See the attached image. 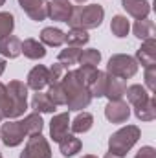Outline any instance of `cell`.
<instances>
[{
    "label": "cell",
    "mask_w": 156,
    "mask_h": 158,
    "mask_svg": "<svg viewBox=\"0 0 156 158\" xmlns=\"http://www.w3.org/2000/svg\"><path fill=\"white\" fill-rule=\"evenodd\" d=\"M20 158H51V149L48 140L40 134H33L28 138L24 151L20 153Z\"/></svg>",
    "instance_id": "cell-7"
},
{
    "label": "cell",
    "mask_w": 156,
    "mask_h": 158,
    "mask_svg": "<svg viewBox=\"0 0 156 158\" xmlns=\"http://www.w3.org/2000/svg\"><path fill=\"white\" fill-rule=\"evenodd\" d=\"M48 96L50 99L55 103V105H66V96H64V90H63V85L61 83H55V85H48Z\"/></svg>",
    "instance_id": "cell-33"
},
{
    "label": "cell",
    "mask_w": 156,
    "mask_h": 158,
    "mask_svg": "<svg viewBox=\"0 0 156 158\" xmlns=\"http://www.w3.org/2000/svg\"><path fill=\"white\" fill-rule=\"evenodd\" d=\"M18 121H20V125H22L28 138L33 136V134H40L42 129H44V121H42V116L39 112H31V114L24 116V119H18Z\"/></svg>",
    "instance_id": "cell-20"
},
{
    "label": "cell",
    "mask_w": 156,
    "mask_h": 158,
    "mask_svg": "<svg viewBox=\"0 0 156 158\" xmlns=\"http://www.w3.org/2000/svg\"><path fill=\"white\" fill-rule=\"evenodd\" d=\"M9 110H11V103H9V96H7V88L4 83H0V114L2 118H9Z\"/></svg>",
    "instance_id": "cell-35"
},
{
    "label": "cell",
    "mask_w": 156,
    "mask_h": 158,
    "mask_svg": "<svg viewBox=\"0 0 156 158\" xmlns=\"http://www.w3.org/2000/svg\"><path fill=\"white\" fill-rule=\"evenodd\" d=\"M92 125H94V116L90 112H79L74 121H70V131L74 134H84L92 129Z\"/></svg>",
    "instance_id": "cell-23"
},
{
    "label": "cell",
    "mask_w": 156,
    "mask_h": 158,
    "mask_svg": "<svg viewBox=\"0 0 156 158\" xmlns=\"http://www.w3.org/2000/svg\"><path fill=\"white\" fill-rule=\"evenodd\" d=\"M134 158H156V149L151 147V145H145V147H142V149L136 153Z\"/></svg>",
    "instance_id": "cell-37"
},
{
    "label": "cell",
    "mask_w": 156,
    "mask_h": 158,
    "mask_svg": "<svg viewBox=\"0 0 156 158\" xmlns=\"http://www.w3.org/2000/svg\"><path fill=\"white\" fill-rule=\"evenodd\" d=\"M15 30V17L9 11H0V39L11 35Z\"/></svg>",
    "instance_id": "cell-31"
},
{
    "label": "cell",
    "mask_w": 156,
    "mask_h": 158,
    "mask_svg": "<svg viewBox=\"0 0 156 158\" xmlns=\"http://www.w3.org/2000/svg\"><path fill=\"white\" fill-rule=\"evenodd\" d=\"M83 158H97V156H94V155H84Z\"/></svg>",
    "instance_id": "cell-41"
},
{
    "label": "cell",
    "mask_w": 156,
    "mask_h": 158,
    "mask_svg": "<svg viewBox=\"0 0 156 158\" xmlns=\"http://www.w3.org/2000/svg\"><path fill=\"white\" fill-rule=\"evenodd\" d=\"M2 119H4V118H2V114H0V123H2Z\"/></svg>",
    "instance_id": "cell-43"
},
{
    "label": "cell",
    "mask_w": 156,
    "mask_h": 158,
    "mask_svg": "<svg viewBox=\"0 0 156 158\" xmlns=\"http://www.w3.org/2000/svg\"><path fill=\"white\" fill-rule=\"evenodd\" d=\"M134 59H136V63L142 64L143 68L156 64V39L154 37H151V39H147V40L142 42V46L138 48Z\"/></svg>",
    "instance_id": "cell-12"
},
{
    "label": "cell",
    "mask_w": 156,
    "mask_h": 158,
    "mask_svg": "<svg viewBox=\"0 0 156 158\" xmlns=\"http://www.w3.org/2000/svg\"><path fill=\"white\" fill-rule=\"evenodd\" d=\"M143 86L149 90V94L156 92V64L145 68V85Z\"/></svg>",
    "instance_id": "cell-36"
},
{
    "label": "cell",
    "mask_w": 156,
    "mask_h": 158,
    "mask_svg": "<svg viewBox=\"0 0 156 158\" xmlns=\"http://www.w3.org/2000/svg\"><path fill=\"white\" fill-rule=\"evenodd\" d=\"M107 79H109V74H107V72H101V70L97 72V76H96V79H94V83L88 86L92 98H103V96H105Z\"/></svg>",
    "instance_id": "cell-30"
},
{
    "label": "cell",
    "mask_w": 156,
    "mask_h": 158,
    "mask_svg": "<svg viewBox=\"0 0 156 158\" xmlns=\"http://www.w3.org/2000/svg\"><path fill=\"white\" fill-rule=\"evenodd\" d=\"M105 118L110 123H125L130 118V105L123 99L109 101L107 107H105Z\"/></svg>",
    "instance_id": "cell-8"
},
{
    "label": "cell",
    "mask_w": 156,
    "mask_h": 158,
    "mask_svg": "<svg viewBox=\"0 0 156 158\" xmlns=\"http://www.w3.org/2000/svg\"><path fill=\"white\" fill-rule=\"evenodd\" d=\"M81 147H83V143H81V140L76 138L74 134H66L61 142H59V151H61V155L66 158L74 156V155H77L79 151H81Z\"/></svg>",
    "instance_id": "cell-24"
},
{
    "label": "cell",
    "mask_w": 156,
    "mask_h": 158,
    "mask_svg": "<svg viewBox=\"0 0 156 158\" xmlns=\"http://www.w3.org/2000/svg\"><path fill=\"white\" fill-rule=\"evenodd\" d=\"M0 158H2V153H0Z\"/></svg>",
    "instance_id": "cell-44"
},
{
    "label": "cell",
    "mask_w": 156,
    "mask_h": 158,
    "mask_svg": "<svg viewBox=\"0 0 156 158\" xmlns=\"http://www.w3.org/2000/svg\"><path fill=\"white\" fill-rule=\"evenodd\" d=\"M140 136H142L140 127H136V125H125V127H121L119 131H116L109 138V151L114 153V155H119V156H125L136 145V142L140 140Z\"/></svg>",
    "instance_id": "cell-3"
},
{
    "label": "cell",
    "mask_w": 156,
    "mask_h": 158,
    "mask_svg": "<svg viewBox=\"0 0 156 158\" xmlns=\"http://www.w3.org/2000/svg\"><path fill=\"white\" fill-rule=\"evenodd\" d=\"M134 116L140 121H153L156 118V99L153 94H151V98L145 103L134 107Z\"/></svg>",
    "instance_id": "cell-22"
},
{
    "label": "cell",
    "mask_w": 156,
    "mask_h": 158,
    "mask_svg": "<svg viewBox=\"0 0 156 158\" xmlns=\"http://www.w3.org/2000/svg\"><path fill=\"white\" fill-rule=\"evenodd\" d=\"M81 66H96L101 63V52L96 50V48H88V50H81V55H79L77 61Z\"/></svg>",
    "instance_id": "cell-29"
},
{
    "label": "cell",
    "mask_w": 156,
    "mask_h": 158,
    "mask_svg": "<svg viewBox=\"0 0 156 158\" xmlns=\"http://www.w3.org/2000/svg\"><path fill=\"white\" fill-rule=\"evenodd\" d=\"M70 131V116L68 112H61V114H55L51 121H50V138L53 142H61Z\"/></svg>",
    "instance_id": "cell-11"
},
{
    "label": "cell",
    "mask_w": 156,
    "mask_h": 158,
    "mask_svg": "<svg viewBox=\"0 0 156 158\" xmlns=\"http://www.w3.org/2000/svg\"><path fill=\"white\" fill-rule=\"evenodd\" d=\"M74 2H77V4H84V2H88V0H74Z\"/></svg>",
    "instance_id": "cell-40"
},
{
    "label": "cell",
    "mask_w": 156,
    "mask_h": 158,
    "mask_svg": "<svg viewBox=\"0 0 156 158\" xmlns=\"http://www.w3.org/2000/svg\"><path fill=\"white\" fill-rule=\"evenodd\" d=\"M132 31H134V35L140 40H147L151 37H154V22L149 20V19L136 20L134 26H132Z\"/></svg>",
    "instance_id": "cell-26"
},
{
    "label": "cell",
    "mask_w": 156,
    "mask_h": 158,
    "mask_svg": "<svg viewBox=\"0 0 156 158\" xmlns=\"http://www.w3.org/2000/svg\"><path fill=\"white\" fill-rule=\"evenodd\" d=\"M31 109L39 114H53L57 105L50 99V96L46 92H37L31 98Z\"/></svg>",
    "instance_id": "cell-18"
},
{
    "label": "cell",
    "mask_w": 156,
    "mask_h": 158,
    "mask_svg": "<svg viewBox=\"0 0 156 158\" xmlns=\"http://www.w3.org/2000/svg\"><path fill=\"white\" fill-rule=\"evenodd\" d=\"M6 64H7L6 59H0V77H2V74L6 72Z\"/></svg>",
    "instance_id": "cell-38"
},
{
    "label": "cell",
    "mask_w": 156,
    "mask_h": 158,
    "mask_svg": "<svg viewBox=\"0 0 156 158\" xmlns=\"http://www.w3.org/2000/svg\"><path fill=\"white\" fill-rule=\"evenodd\" d=\"M125 96H127L129 105H132V107H138V105L145 103L151 98L149 90L143 85H130V86H127L125 88Z\"/></svg>",
    "instance_id": "cell-19"
},
{
    "label": "cell",
    "mask_w": 156,
    "mask_h": 158,
    "mask_svg": "<svg viewBox=\"0 0 156 158\" xmlns=\"http://www.w3.org/2000/svg\"><path fill=\"white\" fill-rule=\"evenodd\" d=\"M20 53H24V57L31 59V61H39L46 57V46L37 39H24L22 46H20Z\"/></svg>",
    "instance_id": "cell-15"
},
{
    "label": "cell",
    "mask_w": 156,
    "mask_h": 158,
    "mask_svg": "<svg viewBox=\"0 0 156 158\" xmlns=\"http://www.w3.org/2000/svg\"><path fill=\"white\" fill-rule=\"evenodd\" d=\"M88 40H90V35H88V31L83 30V28H72L68 33H64V42H66V46L83 48Z\"/></svg>",
    "instance_id": "cell-25"
},
{
    "label": "cell",
    "mask_w": 156,
    "mask_h": 158,
    "mask_svg": "<svg viewBox=\"0 0 156 158\" xmlns=\"http://www.w3.org/2000/svg\"><path fill=\"white\" fill-rule=\"evenodd\" d=\"M79 55H81V48H74V46H66L64 50L59 52L57 55V63H61L63 66H72V64H77Z\"/></svg>",
    "instance_id": "cell-28"
},
{
    "label": "cell",
    "mask_w": 156,
    "mask_h": 158,
    "mask_svg": "<svg viewBox=\"0 0 156 158\" xmlns=\"http://www.w3.org/2000/svg\"><path fill=\"white\" fill-rule=\"evenodd\" d=\"M121 7L127 11V15H130L136 20L149 19V13H151L149 0H121Z\"/></svg>",
    "instance_id": "cell-13"
},
{
    "label": "cell",
    "mask_w": 156,
    "mask_h": 158,
    "mask_svg": "<svg viewBox=\"0 0 156 158\" xmlns=\"http://www.w3.org/2000/svg\"><path fill=\"white\" fill-rule=\"evenodd\" d=\"M40 42L50 48H59L61 44H64V31L59 28H53V26L44 28L40 31Z\"/></svg>",
    "instance_id": "cell-21"
},
{
    "label": "cell",
    "mask_w": 156,
    "mask_h": 158,
    "mask_svg": "<svg viewBox=\"0 0 156 158\" xmlns=\"http://www.w3.org/2000/svg\"><path fill=\"white\" fill-rule=\"evenodd\" d=\"M61 85H63V90L66 96L64 107H68V110H83L90 105V101H92L90 90L77 76V70H68L61 81Z\"/></svg>",
    "instance_id": "cell-1"
},
{
    "label": "cell",
    "mask_w": 156,
    "mask_h": 158,
    "mask_svg": "<svg viewBox=\"0 0 156 158\" xmlns=\"http://www.w3.org/2000/svg\"><path fill=\"white\" fill-rule=\"evenodd\" d=\"M110 31H112L114 37L123 39V37H127L129 31H130V22H129L127 17H123V15H114L112 20H110Z\"/></svg>",
    "instance_id": "cell-27"
},
{
    "label": "cell",
    "mask_w": 156,
    "mask_h": 158,
    "mask_svg": "<svg viewBox=\"0 0 156 158\" xmlns=\"http://www.w3.org/2000/svg\"><path fill=\"white\" fill-rule=\"evenodd\" d=\"M18 6L35 22H42L48 17V0H18Z\"/></svg>",
    "instance_id": "cell-9"
},
{
    "label": "cell",
    "mask_w": 156,
    "mask_h": 158,
    "mask_svg": "<svg viewBox=\"0 0 156 158\" xmlns=\"http://www.w3.org/2000/svg\"><path fill=\"white\" fill-rule=\"evenodd\" d=\"M68 72L66 66H63L61 63H55L48 68V85H55V83H61L64 74Z\"/></svg>",
    "instance_id": "cell-32"
},
{
    "label": "cell",
    "mask_w": 156,
    "mask_h": 158,
    "mask_svg": "<svg viewBox=\"0 0 156 158\" xmlns=\"http://www.w3.org/2000/svg\"><path fill=\"white\" fill-rule=\"evenodd\" d=\"M6 4V0H0V6H4Z\"/></svg>",
    "instance_id": "cell-42"
},
{
    "label": "cell",
    "mask_w": 156,
    "mask_h": 158,
    "mask_svg": "<svg viewBox=\"0 0 156 158\" xmlns=\"http://www.w3.org/2000/svg\"><path fill=\"white\" fill-rule=\"evenodd\" d=\"M138 63L132 55H127V53H116L109 59L107 63V74L109 76H114L119 79H130L136 76L138 72Z\"/></svg>",
    "instance_id": "cell-5"
},
{
    "label": "cell",
    "mask_w": 156,
    "mask_h": 158,
    "mask_svg": "<svg viewBox=\"0 0 156 158\" xmlns=\"http://www.w3.org/2000/svg\"><path fill=\"white\" fill-rule=\"evenodd\" d=\"M74 6L68 0H50L48 2V17L57 22H68L72 17Z\"/></svg>",
    "instance_id": "cell-10"
},
{
    "label": "cell",
    "mask_w": 156,
    "mask_h": 158,
    "mask_svg": "<svg viewBox=\"0 0 156 158\" xmlns=\"http://www.w3.org/2000/svg\"><path fill=\"white\" fill-rule=\"evenodd\" d=\"M125 88H127V81L125 79L114 77V76H109L107 79V86H105V96L109 101H117L125 96Z\"/></svg>",
    "instance_id": "cell-16"
},
{
    "label": "cell",
    "mask_w": 156,
    "mask_h": 158,
    "mask_svg": "<svg viewBox=\"0 0 156 158\" xmlns=\"http://www.w3.org/2000/svg\"><path fill=\"white\" fill-rule=\"evenodd\" d=\"M97 72H99V70H97L96 66H79L77 68V76L81 77V81H83L86 86H90V85L94 83Z\"/></svg>",
    "instance_id": "cell-34"
},
{
    "label": "cell",
    "mask_w": 156,
    "mask_h": 158,
    "mask_svg": "<svg viewBox=\"0 0 156 158\" xmlns=\"http://www.w3.org/2000/svg\"><path fill=\"white\" fill-rule=\"evenodd\" d=\"M103 158H123V156H119V155H114V153H110V151H109V153H107V155H105Z\"/></svg>",
    "instance_id": "cell-39"
},
{
    "label": "cell",
    "mask_w": 156,
    "mask_h": 158,
    "mask_svg": "<svg viewBox=\"0 0 156 158\" xmlns=\"http://www.w3.org/2000/svg\"><path fill=\"white\" fill-rule=\"evenodd\" d=\"M6 88H7V96H9V103H11V110H9L7 119H18L28 110V90L30 88L24 81H18V79L9 81V85H6Z\"/></svg>",
    "instance_id": "cell-4"
},
{
    "label": "cell",
    "mask_w": 156,
    "mask_h": 158,
    "mask_svg": "<svg viewBox=\"0 0 156 158\" xmlns=\"http://www.w3.org/2000/svg\"><path fill=\"white\" fill-rule=\"evenodd\" d=\"M105 19V9L99 4H88V6H74L72 17L66 24H70V28H83V30H96L101 26Z\"/></svg>",
    "instance_id": "cell-2"
},
{
    "label": "cell",
    "mask_w": 156,
    "mask_h": 158,
    "mask_svg": "<svg viewBox=\"0 0 156 158\" xmlns=\"http://www.w3.org/2000/svg\"><path fill=\"white\" fill-rule=\"evenodd\" d=\"M26 132L20 125L18 119H7L6 123H2L0 127V142L6 145V147H17L24 142Z\"/></svg>",
    "instance_id": "cell-6"
},
{
    "label": "cell",
    "mask_w": 156,
    "mask_h": 158,
    "mask_svg": "<svg viewBox=\"0 0 156 158\" xmlns=\"http://www.w3.org/2000/svg\"><path fill=\"white\" fill-rule=\"evenodd\" d=\"M26 85L28 88L35 90V92H40L44 86H48V68L44 64H37L30 70L28 77H26Z\"/></svg>",
    "instance_id": "cell-14"
},
{
    "label": "cell",
    "mask_w": 156,
    "mask_h": 158,
    "mask_svg": "<svg viewBox=\"0 0 156 158\" xmlns=\"http://www.w3.org/2000/svg\"><path fill=\"white\" fill-rule=\"evenodd\" d=\"M20 46H22V40L18 37L7 35L0 39V55H4L6 59H17L20 55Z\"/></svg>",
    "instance_id": "cell-17"
}]
</instances>
